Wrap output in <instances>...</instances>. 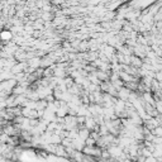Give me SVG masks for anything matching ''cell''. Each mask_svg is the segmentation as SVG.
I'll use <instances>...</instances> for the list:
<instances>
[{
    "mask_svg": "<svg viewBox=\"0 0 162 162\" xmlns=\"http://www.w3.org/2000/svg\"><path fill=\"white\" fill-rule=\"evenodd\" d=\"M85 143H86V146H96V139L95 138H93L91 136H90L86 141H85Z\"/></svg>",
    "mask_w": 162,
    "mask_h": 162,
    "instance_id": "6da1fadb",
    "label": "cell"
},
{
    "mask_svg": "<svg viewBox=\"0 0 162 162\" xmlns=\"http://www.w3.org/2000/svg\"><path fill=\"white\" fill-rule=\"evenodd\" d=\"M10 37H12L10 33H8V32H4L3 33V39L4 41H10Z\"/></svg>",
    "mask_w": 162,
    "mask_h": 162,
    "instance_id": "7a4b0ae2",
    "label": "cell"
}]
</instances>
